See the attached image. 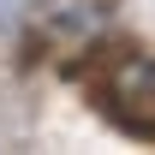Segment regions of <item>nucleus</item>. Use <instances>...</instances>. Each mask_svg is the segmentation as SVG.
<instances>
[{
  "mask_svg": "<svg viewBox=\"0 0 155 155\" xmlns=\"http://www.w3.org/2000/svg\"><path fill=\"white\" fill-rule=\"evenodd\" d=\"M107 101L131 131L155 137V60H119L107 78Z\"/></svg>",
  "mask_w": 155,
  "mask_h": 155,
  "instance_id": "obj_1",
  "label": "nucleus"
}]
</instances>
